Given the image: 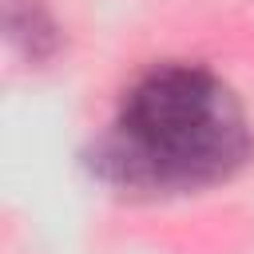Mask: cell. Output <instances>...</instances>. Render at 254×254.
Returning a JSON list of instances; mask_svg holds the SVG:
<instances>
[{
	"label": "cell",
	"instance_id": "6da1fadb",
	"mask_svg": "<svg viewBox=\"0 0 254 254\" xmlns=\"http://www.w3.org/2000/svg\"><path fill=\"white\" fill-rule=\"evenodd\" d=\"M254 159L238 95L198 64H155L91 143L87 167L127 194H187L234 179Z\"/></svg>",
	"mask_w": 254,
	"mask_h": 254
},
{
	"label": "cell",
	"instance_id": "7a4b0ae2",
	"mask_svg": "<svg viewBox=\"0 0 254 254\" xmlns=\"http://www.w3.org/2000/svg\"><path fill=\"white\" fill-rule=\"evenodd\" d=\"M0 8H4V32L24 60L44 64L60 52L64 36L48 0H0Z\"/></svg>",
	"mask_w": 254,
	"mask_h": 254
}]
</instances>
